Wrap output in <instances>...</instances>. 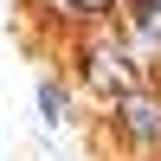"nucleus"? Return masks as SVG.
Returning <instances> with one entry per match:
<instances>
[{
    "label": "nucleus",
    "mask_w": 161,
    "mask_h": 161,
    "mask_svg": "<svg viewBox=\"0 0 161 161\" xmlns=\"http://www.w3.org/2000/svg\"><path fill=\"white\" fill-rule=\"evenodd\" d=\"M77 71H84V84L97 90L103 103H116V97H129V90L148 84V77H142V64L129 58V45H123V32H116V26L84 32V45H77Z\"/></svg>",
    "instance_id": "nucleus-1"
},
{
    "label": "nucleus",
    "mask_w": 161,
    "mask_h": 161,
    "mask_svg": "<svg viewBox=\"0 0 161 161\" xmlns=\"http://www.w3.org/2000/svg\"><path fill=\"white\" fill-rule=\"evenodd\" d=\"M110 136L129 155H161V84H142L110 103Z\"/></svg>",
    "instance_id": "nucleus-2"
},
{
    "label": "nucleus",
    "mask_w": 161,
    "mask_h": 161,
    "mask_svg": "<svg viewBox=\"0 0 161 161\" xmlns=\"http://www.w3.org/2000/svg\"><path fill=\"white\" fill-rule=\"evenodd\" d=\"M39 116H45V129H64L71 123V90H64V77H39Z\"/></svg>",
    "instance_id": "nucleus-3"
},
{
    "label": "nucleus",
    "mask_w": 161,
    "mask_h": 161,
    "mask_svg": "<svg viewBox=\"0 0 161 161\" xmlns=\"http://www.w3.org/2000/svg\"><path fill=\"white\" fill-rule=\"evenodd\" d=\"M32 7H39V13H45V19H52V26H77V19H71V0H32Z\"/></svg>",
    "instance_id": "nucleus-4"
},
{
    "label": "nucleus",
    "mask_w": 161,
    "mask_h": 161,
    "mask_svg": "<svg viewBox=\"0 0 161 161\" xmlns=\"http://www.w3.org/2000/svg\"><path fill=\"white\" fill-rule=\"evenodd\" d=\"M123 7H148V0H123Z\"/></svg>",
    "instance_id": "nucleus-5"
}]
</instances>
